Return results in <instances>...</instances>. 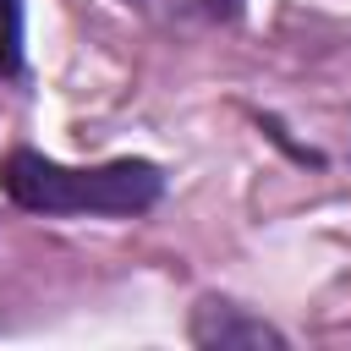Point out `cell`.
I'll return each mask as SVG.
<instances>
[{"label": "cell", "instance_id": "1", "mask_svg": "<svg viewBox=\"0 0 351 351\" xmlns=\"http://www.w3.org/2000/svg\"><path fill=\"white\" fill-rule=\"evenodd\" d=\"M0 186L11 203L33 214H137L159 197V170L143 159L115 165H55L44 154L16 148L0 170Z\"/></svg>", "mask_w": 351, "mask_h": 351}, {"label": "cell", "instance_id": "2", "mask_svg": "<svg viewBox=\"0 0 351 351\" xmlns=\"http://www.w3.org/2000/svg\"><path fill=\"white\" fill-rule=\"evenodd\" d=\"M126 5L154 16V22H176V27H186V22L214 27V22H236L241 16V0H126Z\"/></svg>", "mask_w": 351, "mask_h": 351}, {"label": "cell", "instance_id": "3", "mask_svg": "<svg viewBox=\"0 0 351 351\" xmlns=\"http://www.w3.org/2000/svg\"><path fill=\"white\" fill-rule=\"evenodd\" d=\"M197 340H219V346H225V340H252V346H263V340H269V346H274L280 335H274V329H263V324H241V318H225V313H219V324H214V329H208V324H197Z\"/></svg>", "mask_w": 351, "mask_h": 351}, {"label": "cell", "instance_id": "4", "mask_svg": "<svg viewBox=\"0 0 351 351\" xmlns=\"http://www.w3.org/2000/svg\"><path fill=\"white\" fill-rule=\"evenodd\" d=\"M16 55H22V5L0 0V71H16Z\"/></svg>", "mask_w": 351, "mask_h": 351}]
</instances>
